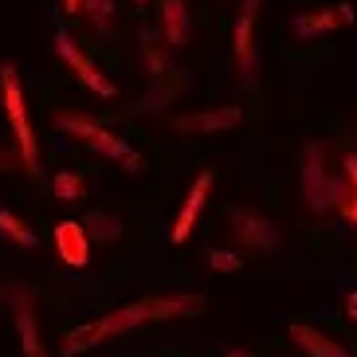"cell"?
<instances>
[{"instance_id":"6da1fadb","label":"cell","mask_w":357,"mask_h":357,"mask_svg":"<svg viewBox=\"0 0 357 357\" xmlns=\"http://www.w3.org/2000/svg\"><path fill=\"white\" fill-rule=\"evenodd\" d=\"M200 310H204V298H200V294H146V298H137V303L118 306L110 314L79 326V330L63 342V357H79V354H86V349L102 346L110 337L130 334V330H137V326H146V322L189 318V314H200Z\"/></svg>"},{"instance_id":"7a4b0ae2","label":"cell","mask_w":357,"mask_h":357,"mask_svg":"<svg viewBox=\"0 0 357 357\" xmlns=\"http://www.w3.org/2000/svg\"><path fill=\"white\" fill-rule=\"evenodd\" d=\"M55 126L63 130V134H71L75 142H83L86 149H95V153H102V158L118 161L126 173H142V153H134L118 134H110L106 126H98L91 114H55Z\"/></svg>"},{"instance_id":"3957f363","label":"cell","mask_w":357,"mask_h":357,"mask_svg":"<svg viewBox=\"0 0 357 357\" xmlns=\"http://www.w3.org/2000/svg\"><path fill=\"white\" fill-rule=\"evenodd\" d=\"M0 98H4V114H8V126H12V137H16V149H20L24 165L32 169V173H40V146H36L32 122H28L20 75H16V67H12V63L0 67Z\"/></svg>"},{"instance_id":"277c9868","label":"cell","mask_w":357,"mask_h":357,"mask_svg":"<svg viewBox=\"0 0 357 357\" xmlns=\"http://www.w3.org/2000/svg\"><path fill=\"white\" fill-rule=\"evenodd\" d=\"M303 197L314 212H330L349 197V185L342 177H326V161L318 146H306L303 153Z\"/></svg>"},{"instance_id":"5b68a950","label":"cell","mask_w":357,"mask_h":357,"mask_svg":"<svg viewBox=\"0 0 357 357\" xmlns=\"http://www.w3.org/2000/svg\"><path fill=\"white\" fill-rule=\"evenodd\" d=\"M55 52H59V59H63V63L71 67L79 79H83L86 91H95V95H102V98H114V95H118V86L110 83L102 71H98L95 59H91V55H83V52L71 43V32H67L63 20H55Z\"/></svg>"},{"instance_id":"8992f818","label":"cell","mask_w":357,"mask_h":357,"mask_svg":"<svg viewBox=\"0 0 357 357\" xmlns=\"http://www.w3.org/2000/svg\"><path fill=\"white\" fill-rule=\"evenodd\" d=\"M255 16H259V0H240V12H236V24H231V52H236V63H240V71L248 79L259 67V55H255Z\"/></svg>"},{"instance_id":"52a82bcc","label":"cell","mask_w":357,"mask_h":357,"mask_svg":"<svg viewBox=\"0 0 357 357\" xmlns=\"http://www.w3.org/2000/svg\"><path fill=\"white\" fill-rule=\"evenodd\" d=\"M228 224L243 248H255V252H275L279 248V231L255 208H228Z\"/></svg>"},{"instance_id":"ba28073f","label":"cell","mask_w":357,"mask_h":357,"mask_svg":"<svg viewBox=\"0 0 357 357\" xmlns=\"http://www.w3.org/2000/svg\"><path fill=\"white\" fill-rule=\"evenodd\" d=\"M212 173H200L197 181H192V189L185 192V204H181L177 220H173V231H169V240L173 243H185L192 236V228H197L200 212H204V204H208V192H212Z\"/></svg>"},{"instance_id":"9c48e42d","label":"cell","mask_w":357,"mask_h":357,"mask_svg":"<svg viewBox=\"0 0 357 357\" xmlns=\"http://www.w3.org/2000/svg\"><path fill=\"white\" fill-rule=\"evenodd\" d=\"M342 24H354V4H334V8H318V12H298L291 20V32L298 40H314V36H326L342 28Z\"/></svg>"},{"instance_id":"30bf717a","label":"cell","mask_w":357,"mask_h":357,"mask_svg":"<svg viewBox=\"0 0 357 357\" xmlns=\"http://www.w3.org/2000/svg\"><path fill=\"white\" fill-rule=\"evenodd\" d=\"M240 122V106H216V110H200V114H177L173 130H181V134H224V130H236Z\"/></svg>"},{"instance_id":"8fae6325","label":"cell","mask_w":357,"mask_h":357,"mask_svg":"<svg viewBox=\"0 0 357 357\" xmlns=\"http://www.w3.org/2000/svg\"><path fill=\"white\" fill-rule=\"evenodd\" d=\"M55 248H59V259L75 271H83L91 263V236L83 231L79 220H59L55 224Z\"/></svg>"},{"instance_id":"7c38bea8","label":"cell","mask_w":357,"mask_h":357,"mask_svg":"<svg viewBox=\"0 0 357 357\" xmlns=\"http://www.w3.org/2000/svg\"><path fill=\"white\" fill-rule=\"evenodd\" d=\"M12 318H16V334H20L24 357H47L43 354V342H40V326H36L32 303H28V294L24 291L12 294Z\"/></svg>"},{"instance_id":"4fadbf2b","label":"cell","mask_w":357,"mask_h":357,"mask_svg":"<svg viewBox=\"0 0 357 357\" xmlns=\"http://www.w3.org/2000/svg\"><path fill=\"white\" fill-rule=\"evenodd\" d=\"M161 36L173 52H185V43H189V8H185V0H161Z\"/></svg>"},{"instance_id":"5bb4252c","label":"cell","mask_w":357,"mask_h":357,"mask_svg":"<svg viewBox=\"0 0 357 357\" xmlns=\"http://www.w3.org/2000/svg\"><path fill=\"white\" fill-rule=\"evenodd\" d=\"M291 337L306 357H349L337 342H330V337H326L322 330H314V326H291Z\"/></svg>"},{"instance_id":"9a60e30c","label":"cell","mask_w":357,"mask_h":357,"mask_svg":"<svg viewBox=\"0 0 357 357\" xmlns=\"http://www.w3.org/2000/svg\"><path fill=\"white\" fill-rule=\"evenodd\" d=\"M83 231L91 236V240L98 243H114L118 236H122V220H118L114 212H106V208H95V212H86V220H83Z\"/></svg>"},{"instance_id":"2e32d148","label":"cell","mask_w":357,"mask_h":357,"mask_svg":"<svg viewBox=\"0 0 357 357\" xmlns=\"http://www.w3.org/2000/svg\"><path fill=\"white\" fill-rule=\"evenodd\" d=\"M0 231H4L12 243H20V248H36V243H40V236H36L20 216H12L8 208H0Z\"/></svg>"},{"instance_id":"e0dca14e","label":"cell","mask_w":357,"mask_h":357,"mask_svg":"<svg viewBox=\"0 0 357 357\" xmlns=\"http://www.w3.org/2000/svg\"><path fill=\"white\" fill-rule=\"evenodd\" d=\"M52 192H55L59 200H83V197H86V181L79 177V173H71V169H63V173H55Z\"/></svg>"},{"instance_id":"ac0fdd59","label":"cell","mask_w":357,"mask_h":357,"mask_svg":"<svg viewBox=\"0 0 357 357\" xmlns=\"http://www.w3.org/2000/svg\"><path fill=\"white\" fill-rule=\"evenodd\" d=\"M142 52H146V67L153 79H161L165 75V59H161V43H158V32L153 28H146L142 32Z\"/></svg>"},{"instance_id":"d6986e66","label":"cell","mask_w":357,"mask_h":357,"mask_svg":"<svg viewBox=\"0 0 357 357\" xmlns=\"http://www.w3.org/2000/svg\"><path fill=\"white\" fill-rule=\"evenodd\" d=\"M79 12H86V20H91V24L106 28V24L114 20V0H83Z\"/></svg>"},{"instance_id":"ffe728a7","label":"cell","mask_w":357,"mask_h":357,"mask_svg":"<svg viewBox=\"0 0 357 357\" xmlns=\"http://www.w3.org/2000/svg\"><path fill=\"white\" fill-rule=\"evenodd\" d=\"M208 263H212V271H220V275H236L243 267L240 255L236 252H224V248H208Z\"/></svg>"},{"instance_id":"44dd1931","label":"cell","mask_w":357,"mask_h":357,"mask_svg":"<svg viewBox=\"0 0 357 357\" xmlns=\"http://www.w3.org/2000/svg\"><path fill=\"white\" fill-rule=\"evenodd\" d=\"M337 208H342V216H346V220L357 224V192H354V197H346L342 204H337Z\"/></svg>"},{"instance_id":"7402d4cb","label":"cell","mask_w":357,"mask_h":357,"mask_svg":"<svg viewBox=\"0 0 357 357\" xmlns=\"http://www.w3.org/2000/svg\"><path fill=\"white\" fill-rule=\"evenodd\" d=\"M346 314H349V322H357V291L346 294Z\"/></svg>"},{"instance_id":"603a6c76","label":"cell","mask_w":357,"mask_h":357,"mask_svg":"<svg viewBox=\"0 0 357 357\" xmlns=\"http://www.w3.org/2000/svg\"><path fill=\"white\" fill-rule=\"evenodd\" d=\"M79 4H83V0H63V12H79Z\"/></svg>"},{"instance_id":"cb8c5ba5","label":"cell","mask_w":357,"mask_h":357,"mask_svg":"<svg viewBox=\"0 0 357 357\" xmlns=\"http://www.w3.org/2000/svg\"><path fill=\"white\" fill-rule=\"evenodd\" d=\"M228 357H252V354H248V349H236V354H228Z\"/></svg>"},{"instance_id":"d4e9b609","label":"cell","mask_w":357,"mask_h":357,"mask_svg":"<svg viewBox=\"0 0 357 357\" xmlns=\"http://www.w3.org/2000/svg\"><path fill=\"white\" fill-rule=\"evenodd\" d=\"M137 4H149V0H137Z\"/></svg>"}]
</instances>
